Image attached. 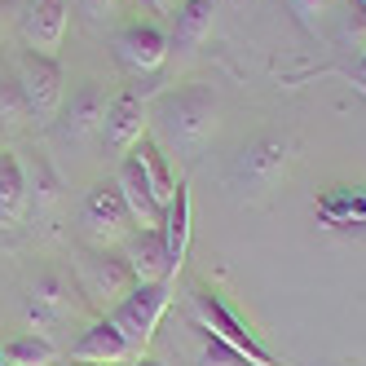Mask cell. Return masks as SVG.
Returning <instances> with one entry per match:
<instances>
[{
  "label": "cell",
  "mask_w": 366,
  "mask_h": 366,
  "mask_svg": "<svg viewBox=\"0 0 366 366\" xmlns=\"http://www.w3.org/2000/svg\"><path fill=\"white\" fill-rule=\"evenodd\" d=\"M80 221H84V229L97 239V247H115V243H124L128 234L137 229V221H133V212H128V203H124V194H119V186L111 181H102V186H93L89 194H84V207H80Z\"/></svg>",
  "instance_id": "5"
},
{
  "label": "cell",
  "mask_w": 366,
  "mask_h": 366,
  "mask_svg": "<svg viewBox=\"0 0 366 366\" xmlns=\"http://www.w3.org/2000/svg\"><path fill=\"white\" fill-rule=\"evenodd\" d=\"M107 107H111V102L102 97L97 84H80V89L71 93V102H62V111H58V119H62V137H66V142H84V137L102 133Z\"/></svg>",
  "instance_id": "12"
},
{
  "label": "cell",
  "mask_w": 366,
  "mask_h": 366,
  "mask_svg": "<svg viewBox=\"0 0 366 366\" xmlns=\"http://www.w3.org/2000/svg\"><path fill=\"white\" fill-rule=\"evenodd\" d=\"M133 154L142 159V168H146V177H150V186H154V194H159V203H168L172 199V190H177V181H172V168H168V154L159 150V142H154L150 133L133 146Z\"/></svg>",
  "instance_id": "19"
},
{
  "label": "cell",
  "mask_w": 366,
  "mask_h": 366,
  "mask_svg": "<svg viewBox=\"0 0 366 366\" xmlns=\"http://www.w3.org/2000/svg\"><path fill=\"white\" fill-rule=\"evenodd\" d=\"M80 287L89 292V300L115 309V305L137 287V278H133V269H128V260H124L119 252L93 247V252L80 256Z\"/></svg>",
  "instance_id": "6"
},
{
  "label": "cell",
  "mask_w": 366,
  "mask_h": 366,
  "mask_svg": "<svg viewBox=\"0 0 366 366\" xmlns=\"http://www.w3.org/2000/svg\"><path fill=\"white\" fill-rule=\"evenodd\" d=\"M66 22H71L66 0H27V9H22V40L36 54L58 58V49L66 40Z\"/></svg>",
  "instance_id": "9"
},
{
  "label": "cell",
  "mask_w": 366,
  "mask_h": 366,
  "mask_svg": "<svg viewBox=\"0 0 366 366\" xmlns=\"http://www.w3.org/2000/svg\"><path fill=\"white\" fill-rule=\"evenodd\" d=\"M115 186H119V194H124V203H128V212H133L137 229H159V225H164L168 203H159V194H154L150 177H146V168H142V159H137L133 150H128L124 159H119Z\"/></svg>",
  "instance_id": "8"
},
{
  "label": "cell",
  "mask_w": 366,
  "mask_h": 366,
  "mask_svg": "<svg viewBox=\"0 0 366 366\" xmlns=\"http://www.w3.org/2000/svg\"><path fill=\"white\" fill-rule=\"evenodd\" d=\"M31 207V181L14 150H0V225H18Z\"/></svg>",
  "instance_id": "16"
},
{
  "label": "cell",
  "mask_w": 366,
  "mask_h": 366,
  "mask_svg": "<svg viewBox=\"0 0 366 366\" xmlns=\"http://www.w3.org/2000/svg\"><path fill=\"white\" fill-rule=\"evenodd\" d=\"M0 18H5V0H0Z\"/></svg>",
  "instance_id": "29"
},
{
  "label": "cell",
  "mask_w": 366,
  "mask_h": 366,
  "mask_svg": "<svg viewBox=\"0 0 366 366\" xmlns=\"http://www.w3.org/2000/svg\"><path fill=\"white\" fill-rule=\"evenodd\" d=\"M190 305H194V322H199L207 335H212V340L229 345L234 353L247 362V366H278V362H274V353L256 340V331H252V327L239 318V313H234V309L212 292V287H203V282H199L194 292H190Z\"/></svg>",
  "instance_id": "2"
},
{
  "label": "cell",
  "mask_w": 366,
  "mask_h": 366,
  "mask_svg": "<svg viewBox=\"0 0 366 366\" xmlns=\"http://www.w3.org/2000/svg\"><path fill=\"white\" fill-rule=\"evenodd\" d=\"M159 229H164V247H168V269L177 278L181 265H186V252H190V181H177Z\"/></svg>",
  "instance_id": "14"
},
{
  "label": "cell",
  "mask_w": 366,
  "mask_h": 366,
  "mask_svg": "<svg viewBox=\"0 0 366 366\" xmlns=\"http://www.w3.org/2000/svg\"><path fill=\"white\" fill-rule=\"evenodd\" d=\"M128 366H164V362H159V357H150V353H142V357H133Z\"/></svg>",
  "instance_id": "27"
},
{
  "label": "cell",
  "mask_w": 366,
  "mask_h": 366,
  "mask_svg": "<svg viewBox=\"0 0 366 366\" xmlns=\"http://www.w3.org/2000/svg\"><path fill=\"white\" fill-rule=\"evenodd\" d=\"M212 27H217V0H181L172 14V49L177 54H194L212 36Z\"/></svg>",
  "instance_id": "15"
},
{
  "label": "cell",
  "mask_w": 366,
  "mask_h": 366,
  "mask_svg": "<svg viewBox=\"0 0 366 366\" xmlns=\"http://www.w3.org/2000/svg\"><path fill=\"white\" fill-rule=\"evenodd\" d=\"M168 305H172V282H137L107 318H111V327L128 340V345H133V353L142 357L150 349L154 331H159Z\"/></svg>",
  "instance_id": "3"
},
{
  "label": "cell",
  "mask_w": 366,
  "mask_h": 366,
  "mask_svg": "<svg viewBox=\"0 0 366 366\" xmlns=\"http://www.w3.org/2000/svg\"><path fill=\"white\" fill-rule=\"evenodd\" d=\"M71 357L84 362V366H119V362H133L137 353H133V345H128V340L111 327V318H102V322H93V327L71 345Z\"/></svg>",
  "instance_id": "13"
},
{
  "label": "cell",
  "mask_w": 366,
  "mask_h": 366,
  "mask_svg": "<svg viewBox=\"0 0 366 366\" xmlns=\"http://www.w3.org/2000/svg\"><path fill=\"white\" fill-rule=\"evenodd\" d=\"M168 54H172V40L154 27V22H124L115 31V58L137 75L159 71L168 62Z\"/></svg>",
  "instance_id": "7"
},
{
  "label": "cell",
  "mask_w": 366,
  "mask_h": 366,
  "mask_svg": "<svg viewBox=\"0 0 366 366\" xmlns=\"http://www.w3.org/2000/svg\"><path fill=\"white\" fill-rule=\"evenodd\" d=\"M362 9H366V0H362Z\"/></svg>",
  "instance_id": "31"
},
{
  "label": "cell",
  "mask_w": 366,
  "mask_h": 366,
  "mask_svg": "<svg viewBox=\"0 0 366 366\" xmlns=\"http://www.w3.org/2000/svg\"><path fill=\"white\" fill-rule=\"evenodd\" d=\"M322 217L327 221H366V190H349V186H340L331 199H322Z\"/></svg>",
  "instance_id": "22"
},
{
  "label": "cell",
  "mask_w": 366,
  "mask_h": 366,
  "mask_svg": "<svg viewBox=\"0 0 366 366\" xmlns=\"http://www.w3.org/2000/svg\"><path fill=\"white\" fill-rule=\"evenodd\" d=\"M14 75L22 84L31 119L36 124L58 119L62 102H66V71H62V62L49 58V54H36V49H22V54L14 58Z\"/></svg>",
  "instance_id": "4"
},
{
  "label": "cell",
  "mask_w": 366,
  "mask_h": 366,
  "mask_svg": "<svg viewBox=\"0 0 366 366\" xmlns=\"http://www.w3.org/2000/svg\"><path fill=\"white\" fill-rule=\"evenodd\" d=\"M199 366H247V362L234 353L229 345H221V340L207 335V345H203V353H199Z\"/></svg>",
  "instance_id": "24"
},
{
  "label": "cell",
  "mask_w": 366,
  "mask_h": 366,
  "mask_svg": "<svg viewBox=\"0 0 366 366\" xmlns=\"http://www.w3.org/2000/svg\"><path fill=\"white\" fill-rule=\"evenodd\" d=\"M71 309V282L62 274H40L31 282V313L36 318H62V313Z\"/></svg>",
  "instance_id": "18"
},
{
  "label": "cell",
  "mask_w": 366,
  "mask_h": 366,
  "mask_svg": "<svg viewBox=\"0 0 366 366\" xmlns=\"http://www.w3.org/2000/svg\"><path fill=\"white\" fill-rule=\"evenodd\" d=\"M282 164H287V146L274 142V137H260L256 146L243 150L239 172H243L247 181H256V186H265V181H274V177L282 172Z\"/></svg>",
  "instance_id": "17"
},
{
  "label": "cell",
  "mask_w": 366,
  "mask_h": 366,
  "mask_svg": "<svg viewBox=\"0 0 366 366\" xmlns=\"http://www.w3.org/2000/svg\"><path fill=\"white\" fill-rule=\"evenodd\" d=\"M150 5H154V14H177L181 0H150Z\"/></svg>",
  "instance_id": "26"
},
{
  "label": "cell",
  "mask_w": 366,
  "mask_h": 366,
  "mask_svg": "<svg viewBox=\"0 0 366 366\" xmlns=\"http://www.w3.org/2000/svg\"><path fill=\"white\" fill-rule=\"evenodd\" d=\"M0 366H9V362H5V353H0Z\"/></svg>",
  "instance_id": "30"
},
{
  "label": "cell",
  "mask_w": 366,
  "mask_h": 366,
  "mask_svg": "<svg viewBox=\"0 0 366 366\" xmlns=\"http://www.w3.org/2000/svg\"><path fill=\"white\" fill-rule=\"evenodd\" d=\"M119 5H124V0H80V9H84L89 18H97V22H102V18H115Z\"/></svg>",
  "instance_id": "25"
},
{
  "label": "cell",
  "mask_w": 366,
  "mask_h": 366,
  "mask_svg": "<svg viewBox=\"0 0 366 366\" xmlns=\"http://www.w3.org/2000/svg\"><path fill=\"white\" fill-rule=\"evenodd\" d=\"M0 353H5V362H9V366H54V362H58L54 340H49V335H40V331L9 340V345L0 349Z\"/></svg>",
  "instance_id": "20"
},
{
  "label": "cell",
  "mask_w": 366,
  "mask_h": 366,
  "mask_svg": "<svg viewBox=\"0 0 366 366\" xmlns=\"http://www.w3.org/2000/svg\"><path fill=\"white\" fill-rule=\"evenodd\" d=\"M119 256L128 260V269H133L137 282H172L164 229H133V234L119 243Z\"/></svg>",
  "instance_id": "11"
},
{
  "label": "cell",
  "mask_w": 366,
  "mask_h": 366,
  "mask_svg": "<svg viewBox=\"0 0 366 366\" xmlns=\"http://www.w3.org/2000/svg\"><path fill=\"white\" fill-rule=\"evenodd\" d=\"M287 5H292V14L305 22L309 31H318V27H322V18L331 14V0H287Z\"/></svg>",
  "instance_id": "23"
},
{
  "label": "cell",
  "mask_w": 366,
  "mask_h": 366,
  "mask_svg": "<svg viewBox=\"0 0 366 366\" xmlns=\"http://www.w3.org/2000/svg\"><path fill=\"white\" fill-rule=\"evenodd\" d=\"M357 75H362V80H366V54L357 58Z\"/></svg>",
  "instance_id": "28"
},
{
  "label": "cell",
  "mask_w": 366,
  "mask_h": 366,
  "mask_svg": "<svg viewBox=\"0 0 366 366\" xmlns=\"http://www.w3.org/2000/svg\"><path fill=\"white\" fill-rule=\"evenodd\" d=\"M150 128V107L137 97V93H119L111 107H107V119H102V142H107V150L115 154H128Z\"/></svg>",
  "instance_id": "10"
},
{
  "label": "cell",
  "mask_w": 366,
  "mask_h": 366,
  "mask_svg": "<svg viewBox=\"0 0 366 366\" xmlns=\"http://www.w3.org/2000/svg\"><path fill=\"white\" fill-rule=\"evenodd\" d=\"M150 124L159 128V137L181 154V159H199L203 146L217 133V93L190 84V89H172L154 102Z\"/></svg>",
  "instance_id": "1"
},
{
  "label": "cell",
  "mask_w": 366,
  "mask_h": 366,
  "mask_svg": "<svg viewBox=\"0 0 366 366\" xmlns=\"http://www.w3.org/2000/svg\"><path fill=\"white\" fill-rule=\"evenodd\" d=\"M27 119H31V111H27L18 75H14V66L0 62V128H22Z\"/></svg>",
  "instance_id": "21"
}]
</instances>
